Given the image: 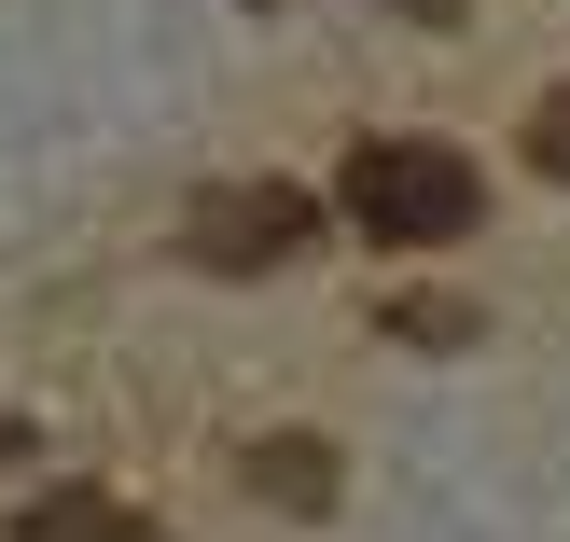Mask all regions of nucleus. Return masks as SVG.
<instances>
[{"label":"nucleus","instance_id":"1","mask_svg":"<svg viewBox=\"0 0 570 542\" xmlns=\"http://www.w3.org/2000/svg\"><path fill=\"white\" fill-rule=\"evenodd\" d=\"M334 209H348L376 250H445V237H473L488 181H473L445 139H362V154H348V181H334Z\"/></svg>","mask_w":570,"mask_h":542},{"label":"nucleus","instance_id":"2","mask_svg":"<svg viewBox=\"0 0 570 542\" xmlns=\"http://www.w3.org/2000/svg\"><path fill=\"white\" fill-rule=\"evenodd\" d=\"M306 237H321V209H306L293 181H209V195L181 209V250H195L209 278H265V265H293Z\"/></svg>","mask_w":570,"mask_h":542},{"label":"nucleus","instance_id":"4","mask_svg":"<svg viewBox=\"0 0 570 542\" xmlns=\"http://www.w3.org/2000/svg\"><path fill=\"white\" fill-rule=\"evenodd\" d=\"M14 542H154V515L111 501V487H42V501L14 515Z\"/></svg>","mask_w":570,"mask_h":542},{"label":"nucleus","instance_id":"3","mask_svg":"<svg viewBox=\"0 0 570 542\" xmlns=\"http://www.w3.org/2000/svg\"><path fill=\"white\" fill-rule=\"evenodd\" d=\"M334 487H348V473H334L321 432H265L250 445V501H278V515H334Z\"/></svg>","mask_w":570,"mask_h":542},{"label":"nucleus","instance_id":"5","mask_svg":"<svg viewBox=\"0 0 570 542\" xmlns=\"http://www.w3.org/2000/svg\"><path fill=\"white\" fill-rule=\"evenodd\" d=\"M529 167H543V181H570V83H543V98H529Z\"/></svg>","mask_w":570,"mask_h":542},{"label":"nucleus","instance_id":"6","mask_svg":"<svg viewBox=\"0 0 570 542\" xmlns=\"http://www.w3.org/2000/svg\"><path fill=\"white\" fill-rule=\"evenodd\" d=\"M390 14H404V28H460V0H390Z\"/></svg>","mask_w":570,"mask_h":542}]
</instances>
